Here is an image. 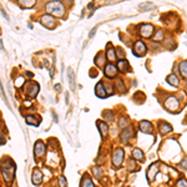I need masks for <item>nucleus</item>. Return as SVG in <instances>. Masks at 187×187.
Returning <instances> with one entry per match:
<instances>
[{"mask_svg":"<svg viewBox=\"0 0 187 187\" xmlns=\"http://www.w3.org/2000/svg\"><path fill=\"white\" fill-rule=\"evenodd\" d=\"M14 175H15V165L10 160H8L5 162V166L3 165V177L7 181L8 185L11 183V181L14 178Z\"/></svg>","mask_w":187,"mask_h":187,"instance_id":"obj_1","label":"nucleus"},{"mask_svg":"<svg viewBox=\"0 0 187 187\" xmlns=\"http://www.w3.org/2000/svg\"><path fill=\"white\" fill-rule=\"evenodd\" d=\"M46 11L55 16H61L64 14V5L60 1H50L46 4Z\"/></svg>","mask_w":187,"mask_h":187,"instance_id":"obj_2","label":"nucleus"},{"mask_svg":"<svg viewBox=\"0 0 187 187\" xmlns=\"http://www.w3.org/2000/svg\"><path fill=\"white\" fill-rule=\"evenodd\" d=\"M124 161V150L122 148H117L115 152H114V156H112V164L115 166H120L122 164Z\"/></svg>","mask_w":187,"mask_h":187,"instance_id":"obj_3","label":"nucleus"},{"mask_svg":"<svg viewBox=\"0 0 187 187\" xmlns=\"http://www.w3.org/2000/svg\"><path fill=\"white\" fill-rule=\"evenodd\" d=\"M146 52V45L142 41H136L134 45V55L136 56H142Z\"/></svg>","mask_w":187,"mask_h":187,"instance_id":"obj_4","label":"nucleus"},{"mask_svg":"<svg viewBox=\"0 0 187 187\" xmlns=\"http://www.w3.org/2000/svg\"><path fill=\"white\" fill-rule=\"evenodd\" d=\"M154 33V26L150 25V24H145V25H141L140 28V34L145 38H150Z\"/></svg>","mask_w":187,"mask_h":187,"instance_id":"obj_5","label":"nucleus"},{"mask_svg":"<svg viewBox=\"0 0 187 187\" xmlns=\"http://www.w3.org/2000/svg\"><path fill=\"white\" fill-rule=\"evenodd\" d=\"M41 23H43V25H45L46 28L49 29H52L54 26H55V20H54L52 15H44L43 17H41Z\"/></svg>","mask_w":187,"mask_h":187,"instance_id":"obj_6","label":"nucleus"},{"mask_svg":"<svg viewBox=\"0 0 187 187\" xmlns=\"http://www.w3.org/2000/svg\"><path fill=\"white\" fill-rule=\"evenodd\" d=\"M138 127H140V131H142L143 134H152V125H151L150 121L143 120V121L140 122Z\"/></svg>","mask_w":187,"mask_h":187,"instance_id":"obj_7","label":"nucleus"},{"mask_svg":"<svg viewBox=\"0 0 187 187\" xmlns=\"http://www.w3.org/2000/svg\"><path fill=\"white\" fill-rule=\"evenodd\" d=\"M95 94L99 96V98H101V99H104V98H107L108 96V94L106 92V90L104 89V82H98V85H96V87H95Z\"/></svg>","mask_w":187,"mask_h":187,"instance_id":"obj_8","label":"nucleus"},{"mask_svg":"<svg viewBox=\"0 0 187 187\" xmlns=\"http://www.w3.org/2000/svg\"><path fill=\"white\" fill-rule=\"evenodd\" d=\"M165 105H166V107L170 111H175V110H177V107H178V101H177V99H175V98H168L166 100Z\"/></svg>","mask_w":187,"mask_h":187,"instance_id":"obj_9","label":"nucleus"},{"mask_svg":"<svg viewBox=\"0 0 187 187\" xmlns=\"http://www.w3.org/2000/svg\"><path fill=\"white\" fill-rule=\"evenodd\" d=\"M116 70H117V66L112 65V64H107L105 66V69H104V72H105V75L107 77H114L116 74Z\"/></svg>","mask_w":187,"mask_h":187,"instance_id":"obj_10","label":"nucleus"},{"mask_svg":"<svg viewBox=\"0 0 187 187\" xmlns=\"http://www.w3.org/2000/svg\"><path fill=\"white\" fill-rule=\"evenodd\" d=\"M43 181V173H41L38 168H35L33 172V183L34 185H40Z\"/></svg>","mask_w":187,"mask_h":187,"instance_id":"obj_11","label":"nucleus"},{"mask_svg":"<svg viewBox=\"0 0 187 187\" xmlns=\"http://www.w3.org/2000/svg\"><path fill=\"white\" fill-rule=\"evenodd\" d=\"M34 150H35V155H36V156H41V155L44 154V151H45V145H44V142H43V141H38V142L35 143Z\"/></svg>","mask_w":187,"mask_h":187,"instance_id":"obj_12","label":"nucleus"},{"mask_svg":"<svg viewBox=\"0 0 187 187\" xmlns=\"http://www.w3.org/2000/svg\"><path fill=\"white\" fill-rule=\"evenodd\" d=\"M117 69L121 71V72H125L126 70L129 69V63H127V60H119L117 61Z\"/></svg>","mask_w":187,"mask_h":187,"instance_id":"obj_13","label":"nucleus"},{"mask_svg":"<svg viewBox=\"0 0 187 187\" xmlns=\"http://www.w3.org/2000/svg\"><path fill=\"white\" fill-rule=\"evenodd\" d=\"M132 156L140 162H143V160H145V156H143V154H142V151L140 148H135L134 151H132Z\"/></svg>","mask_w":187,"mask_h":187,"instance_id":"obj_14","label":"nucleus"},{"mask_svg":"<svg viewBox=\"0 0 187 187\" xmlns=\"http://www.w3.org/2000/svg\"><path fill=\"white\" fill-rule=\"evenodd\" d=\"M160 131L162 132V134H167V132H171L172 131V126L168 125L166 122H161L160 124Z\"/></svg>","mask_w":187,"mask_h":187,"instance_id":"obj_15","label":"nucleus"},{"mask_svg":"<svg viewBox=\"0 0 187 187\" xmlns=\"http://www.w3.org/2000/svg\"><path fill=\"white\" fill-rule=\"evenodd\" d=\"M166 80H167V82L170 84V85H173V86H177L178 85V79H177V76L175 75V74L168 75Z\"/></svg>","mask_w":187,"mask_h":187,"instance_id":"obj_16","label":"nucleus"},{"mask_svg":"<svg viewBox=\"0 0 187 187\" xmlns=\"http://www.w3.org/2000/svg\"><path fill=\"white\" fill-rule=\"evenodd\" d=\"M81 187H94L92 181L90 180V177L87 176V175H85V176L82 177V181H81Z\"/></svg>","mask_w":187,"mask_h":187,"instance_id":"obj_17","label":"nucleus"},{"mask_svg":"<svg viewBox=\"0 0 187 187\" xmlns=\"http://www.w3.org/2000/svg\"><path fill=\"white\" fill-rule=\"evenodd\" d=\"M132 136V132H131V129H129V130H124L122 132H121V140H122V142H127L129 141V138Z\"/></svg>","mask_w":187,"mask_h":187,"instance_id":"obj_18","label":"nucleus"},{"mask_svg":"<svg viewBox=\"0 0 187 187\" xmlns=\"http://www.w3.org/2000/svg\"><path fill=\"white\" fill-rule=\"evenodd\" d=\"M180 72L185 79H187V61H182L180 64Z\"/></svg>","mask_w":187,"mask_h":187,"instance_id":"obj_19","label":"nucleus"},{"mask_svg":"<svg viewBox=\"0 0 187 187\" xmlns=\"http://www.w3.org/2000/svg\"><path fill=\"white\" fill-rule=\"evenodd\" d=\"M38 91H39V85H38V84H33V87L30 90H28V95L34 98V96L38 95Z\"/></svg>","mask_w":187,"mask_h":187,"instance_id":"obj_20","label":"nucleus"},{"mask_svg":"<svg viewBox=\"0 0 187 187\" xmlns=\"http://www.w3.org/2000/svg\"><path fill=\"white\" fill-rule=\"evenodd\" d=\"M98 127L100 129V132H101V136H105L107 134V126L105 122H102V121H99L98 122Z\"/></svg>","mask_w":187,"mask_h":187,"instance_id":"obj_21","label":"nucleus"},{"mask_svg":"<svg viewBox=\"0 0 187 187\" xmlns=\"http://www.w3.org/2000/svg\"><path fill=\"white\" fill-rule=\"evenodd\" d=\"M106 56H107V60L108 61H114L116 59V54H115V50L112 49H108L107 52H106Z\"/></svg>","mask_w":187,"mask_h":187,"instance_id":"obj_22","label":"nucleus"},{"mask_svg":"<svg viewBox=\"0 0 187 187\" xmlns=\"http://www.w3.org/2000/svg\"><path fill=\"white\" fill-rule=\"evenodd\" d=\"M19 4L23 5V7L25 8H31L35 5V1H33V0H29V1H24V0H19Z\"/></svg>","mask_w":187,"mask_h":187,"instance_id":"obj_23","label":"nucleus"},{"mask_svg":"<svg viewBox=\"0 0 187 187\" xmlns=\"http://www.w3.org/2000/svg\"><path fill=\"white\" fill-rule=\"evenodd\" d=\"M26 122L29 125H34V126H38L39 125V121H36V119L33 117V116H26Z\"/></svg>","mask_w":187,"mask_h":187,"instance_id":"obj_24","label":"nucleus"},{"mask_svg":"<svg viewBox=\"0 0 187 187\" xmlns=\"http://www.w3.org/2000/svg\"><path fill=\"white\" fill-rule=\"evenodd\" d=\"M177 187H187V180L185 178H181L177 181V183H176Z\"/></svg>","mask_w":187,"mask_h":187,"instance_id":"obj_25","label":"nucleus"},{"mask_svg":"<svg viewBox=\"0 0 187 187\" xmlns=\"http://www.w3.org/2000/svg\"><path fill=\"white\" fill-rule=\"evenodd\" d=\"M94 175H95L96 177H100L101 175H102V172H101V170H100L99 167H95V168H94Z\"/></svg>","mask_w":187,"mask_h":187,"instance_id":"obj_26","label":"nucleus"},{"mask_svg":"<svg viewBox=\"0 0 187 187\" xmlns=\"http://www.w3.org/2000/svg\"><path fill=\"white\" fill-rule=\"evenodd\" d=\"M69 77H70V84H71V89H74V77H72V71L69 70Z\"/></svg>","mask_w":187,"mask_h":187,"instance_id":"obj_27","label":"nucleus"},{"mask_svg":"<svg viewBox=\"0 0 187 187\" xmlns=\"http://www.w3.org/2000/svg\"><path fill=\"white\" fill-rule=\"evenodd\" d=\"M59 181H60V186H61V187H66V180H65V177H60L59 178Z\"/></svg>","mask_w":187,"mask_h":187,"instance_id":"obj_28","label":"nucleus"},{"mask_svg":"<svg viewBox=\"0 0 187 187\" xmlns=\"http://www.w3.org/2000/svg\"><path fill=\"white\" fill-rule=\"evenodd\" d=\"M181 167H183V168H187V159H185L182 162H181Z\"/></svg>","mask_w":187,"mask_h":187,"instance_id":"obj_29","label":"nucleus"},{"mask_svg":"<svg viewBox=\"0 0 187 187\" xmlns=\"http://www.w3.org/2000/svg\"><path fill=\"white\" fill-rule=\"evenodd\" d=\"M161 36H162V33H161V31H159L157 36H156V39H160V38H161Z\"/></svg>","mask_w":187,"mask_h":187,"instance_id":"obj_30","label":"nucleus"}]
</instances>
